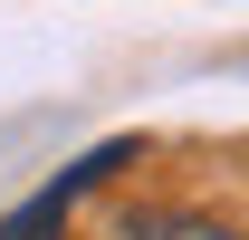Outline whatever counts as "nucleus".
<instances>
[{
    "instance_id": "f257e3e1",
    "label": "nucleus",
    "mask_w": 249,
    "mask_h": 240,
    "mask_svg": "<svg viewBox=\"0 0 249 240\" xmlns=\"http://www.w3.org/2000/svg\"><path fill=\"white\" fill-rule=\"evenodd\" d=\"M115 163H134V135H115V144H96V154H77L58 182H38L19 211H0V240H58L67 231V211H77V192H96V182L115 173Z\"/></svg>"
},
{
    "instance_id": "f03ea898",
    "label": "nucleus",
    "mask_w": 249,
    "mask_h": 240,
    "mask_svg": "<svg viewBox=\"0 0 249 240\" xmlns=\"http://www.w3.org/2000/svg\"><path fill=\"white\" fill-rule=\"evenodd\" d=\"M124 240H249L240 221H220V211H134Z\"/></svg>"
}]
</instances>
